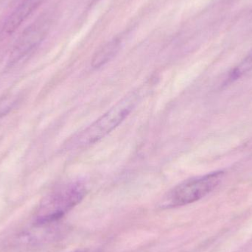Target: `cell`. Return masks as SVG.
I'll list each match as a JSON object with an SVG mask.
<instances>
[{
    "label": "cell",
    "mask_w": 252,
    "mask_h": 252,
    "mask_svg": "<svg viewBox=\"0 0 252 252\" xmlns=\"http://www.w3.org/2000/svg\"><path fill=\"white\" fill-rule=\"evenodd\" d=\"M138 98L139 95L136 93L126 96L92 125L78 133L72 139L71 146L76 149H82L103 139L130 115L136 106Z\"/></svg>",
    "instance_id": "1"
},
{
    "label": "cell",
    "mask_w": 252,
    "mask_h": 252,
    "mask_svg": "<svg viewBox=\"0 0 252 252\" xmlns=\"http://www.w3.org/2000/svg\"><path fill=\"white\" fill-rule=\"evenodd\" d=\"M87 189L83 184L73 182L64 185L47 197L35 219L38 226L50 224L60 220L84 199Z\"/></svg>",
    "instance_id": "2"
},
{
    "label": "cell",
    "mask_w": 252,
    "mask_h": 252,
    "mask_svg": "<svg viewBox=\"0 0 252 252\" xmlns=\"http://www.w3.org/2000/svg\"><path fill=\"white\" fill-rule=\"evenodd\" d=\"M224 176L223 171H216L200 177L188 179L177 185L163 198L162 208L170 209L192 204L216 189Z\"/></svg>",
    "instance_id": "3"
},
{
    "label": "cell",
    "mask_w": 252,
    "mask_h": 252,
    "mask_svg": "<svg viewBox=\"0 0 252 252\" xmlns=\"http://www.w3.org/2000/svg\"><path fill=\"white\" fill-rule=\"evenodd\" d=\"M46 30L47 27L42 22L34 23L27 28L16 41L10 59L18 61L35 48L45 36Z\"/></svg>",
    "instance_id": "4"
},
{
    "label": "cell",
    "mask_w": 252,
    "mask_h": 252,
    "mask_svg": "<svg viewBox=\"0 0 252 252\" xmlns=\"http://www.w3.org/2000/svg\"><path fill=\"white\" fill-rule=\"evenodd\" d=\"M43 1L44 0H22L3 24L0 31V38H7L16 32Z\"/></svg>",
    "instance_id": "5"
},
{
    "label": "cell",
    "mask_w": 252,
    "mask_h": 252,
    "mask_svg": "<svg viewBox=\"0 0 252 252\" xmlns=\"http://www.w3.org/2000/svg\"><path fill=\"white\" fill-rule=\"evenodd\" d=\"M120 46L121 42L118 39L112 40L105 44L93 56L92 61L93 67H100L109 62L118 53Z\"/></svg>",
    "instance_id": "6"
},
{
    "label": "cell",
    "mask_w": 252,
    "mask_h": 252,
    "mask_svg": "<svg viewBox=\"0 0 252 252\" xmlns=\"http://www.w3.org/2000/svg\"><path fill=\"white\" fill-rule=\"evenodd\" d=\"M252 70V49L243 59L242 62L234 68L230 73V79L236 80Z\"/></svg>",
    "instance_id": "7"
},
{
    "label": "cell",
    "mask_w": 252,
    "mask_h": 252,
    "mask_svg": "<svg viewBox=\"0 0 252 252\" xmlns=\"http://www.w3.org/2000/svg\"><path fill=\"white\" fill-rule=\"evenodd\" d=\"M85 252L78 251V252Z\"/></svg>",
    "instance_id": "8"
}]
</instances>
